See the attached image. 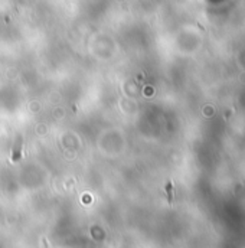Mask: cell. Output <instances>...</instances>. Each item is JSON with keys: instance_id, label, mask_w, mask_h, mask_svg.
Wrapping results in <instances>:
<instances>
[{"instance_id": "cell-1", "label": "cell", "mask_w": 245, "mask_h": 248, "mask_svg": "<svg viewBox=\"0 0 245 248\" xmlns=\"http://www.w3.org/2000/svg\"><path fill=\"white\" fill-rule=\"evenodd\" d=\"M166 191H167V198H169V202L172 203V202H173V195H172V183H170V182H167Z\"/></svg>"}]
</instances>
